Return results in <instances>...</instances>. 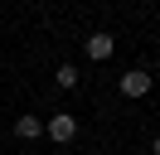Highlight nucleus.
I'll return each mask as SVG.
<instances>
[{"label": "nucleus", "instance_id": "nucleus-2", "mask_svg": "<svg viewBox=\"0 0 160 155\" xmlns=\"http://www.w3.org/2000/svg\"><path fill=\"white\" fill-rule=\"evenodd\" d=\"M146 92H150V73H146V68L121 73V97H146Z\"/></svg>", "mask_w": 160, "mask_h": 155}, {"label": "nucleus", "instance_id": "nucleus-5", "mask_svg": "<svg viewBox=\"0 0 160 155\" xmlns=\"http://www.w3.org/2000/svg\"><path fill=\"white\" fill-rule=\"evenodd\" d=\"M53 82H58V87H68V92H73V87H78V68H73V63H63L58 73H53Z\"/></svg>", "mask_w": 160, "mask_h": 155}, {"label": "nucleus", "instance_id": "nucleus-1", "mask_svg": "<svg viewBox=\"0 0 160 155\" xmlns=\"http://www.w3.org/2000/svg\"><path fill=\"white\" fill-rule=\"evenodd\" d=\"M44 136H49V141H58V145H68L73 136H78V116H68V112L49 116V121H44Z\"/></svg>", "mask_w": 160, "mask_h": 155}, {"label": "nucleus", "instance_id": "nucleus-4", "mask_svg": "<svg viewBox=\"0 0 160 155\" xmlns=\"http://www.w3.org/2000/svg\"><path fill=\"white\" fill-rule=\"evenodd\" d=\"M15 136H20V141H34V136H44V121L39 116H20V121H15Z\"/></svg>", "mask_w": 160, "mask_h": 155}, {"label": "nucleus", "instance_id": "nucleus-6", "mask_svg": "<svg viewBox=\"0 0 160 155\" xmlns=\"http://www.w3.org/2000/svg\"><path fill=\"white\" fill-rule=\"evenodd\" d=\"M150 155H160V136H155V145H150Z\"/></svg>", "mask_w": 160, "mask_h": 155}, {"label": "nucleus", "instance_id": "nucleus-3", "mask_svg": "<svg viewBox=\"0 0 160 155\" xmlns=\"http://www.w3.org/2000/svg\"><path fill=\"white\" fill-rule=\"evenodd\" d=\"M82 48H88L92 63H107V58L117 53V39H112V34H88V44H82Z\"/></svg>", "mask_w": 160, "mask_h": 155}]
</instances>
